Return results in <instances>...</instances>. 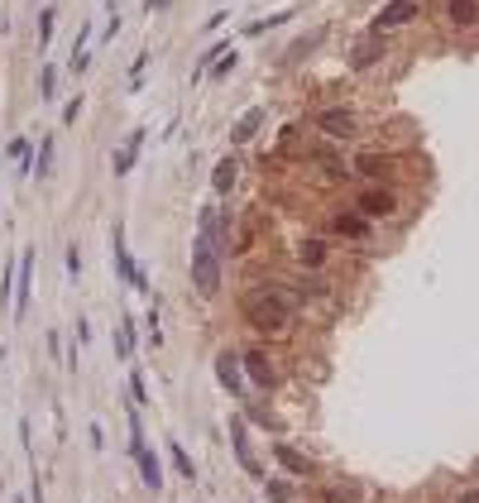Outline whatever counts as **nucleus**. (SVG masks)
<instances>
[{
	"label": "nucleus",
	"mask_w": 479,
	"mask_h": 503,
	"mask_svg": "<svg viewBox=\"0 0 479 503\" xmlns=\"http://www.w3.org/2000/svg\"><path fill=\"white\" fill-rule=\"evenodd\" d=\"M240 311H245V321H249L254 331H283L287 321H292V302H287L278 288H269V283L249 288L245 302H240Z\"/></svg>",
	"instance_id": "obj_1"
},
{
	"label": "nucleus",
	"mask_w": 479,
	"mask_h": 503,
	"mask_svg": "<svg viewBox=\"0 0 479 503\" xmlns=\"http://www.w3.org/2000/svg\"><path fill=\"white\" fill-rule=\"evenodd\" d=\"M192 288L201 298H216L221 293V249L206 235H196V249H192Z\"/></svg>",
	"instance_id": "obj_2"
},
{
	"label": "nucleus",
	"mask_w": 479,
	"mask_h": 503,
	"mask_svg": "<svg viewBox=\"0 0 479 503\" xmlns=\"http://www.w3.org/2000/svg\"><path fill=\"white\" fill-rule=\"evenodd\" d=\"M312 125H316L326 139H355V134H360V120H355L345 105H326V110H316Z\"/></svg>",
	"instance_id": "obj_3"
},
{
	"label": "nucleus",
	"mask_w": 479,
	"mask_h": 503,
	"mask_svg": "<svg viewBox=\"0 0 479 503\" xmlns=\"http://www.w3.org/2000/svg\"><path fill=\"white\" fill-rule=\"evenodd\" d=\"M230 451H235V460H240V470H245L249 480H264V465H259L254 451H249V422H245V412L230 417Z\"/></svg>",
	"instance_id": "obj_4"
},
{
	"label": "nucleus",
	"mask_w": 479,
	"mask_h": 503,
	"mask_svg": "<svg viewBox=\"0 0 479 503\" xmlns=\"http://www.w3.org/2000/svg\"><path fill=\"white\" fill-rule=\"evenodd\" d=\"M110 259H115V274H120L130 288L149 293V278L139 274V264H134V259H130V249H125V225H115V230H110Z\"/></svg>",
	"instance_id": "obj_5"
},
{
	"label": "nucleus",
	"mask_w": 479,
	"mask_h": 503,
	"mask_svg": "<svg viewBox=\"0 0 479 503\" xmlns=\"http://www.w3.org/2000/svg\"><path fill=\"white\" fill-rule=\"evenodd\" d=\"M412 19H422V0H388L379 14H374V34L402 29V24H412Z\"/></svg>",
	"instance_id": "obj_6"
},
{
	"label": "nucleus",
	"mask_w": 479,
	"mask_h": 503,
	"mask_svg": "<svg viewBox=\"0 0 479 503\" xmlns=\"http://www.w3.org/2000/svg\"><path fill=\"white\" fill-rule=\"evenodd\" d=\"M216 379H221V389H225L230 398H245V365H240L235 350H221V355H216Z\"/></svg>",
	"instance_id": "obj_7"
},
{
	"label": "nucleus",
	"mask_w": 479,
	"mask_h": 503,
	"mask_svg": "<svg viewBox=\"0 0 479 503\" xmlns=\"http://www.w3.org/2000/svg\"><path fill=\"white\" fill-rule=\"evenodd\" d=\"M355 211H360L365 220H388V216L398 211V197L383 192V187H365V192L355 197Z\"/></svg>",
	"instance_id": "obj_8"
},
{
	"label": "nucleus",
	"mask_w": 479,
	"mask_h": 503,
	"mask_svg": "<svg viewBox=\"0 0 479 503\" xmlns=\"http://www.w3.org/2000/svg\"><path fill=\"white\" fill-rule=\"evenodd\" d=\"M274 460L283 465V470L292 475V480H312V475H316V465H312V460H307L302 451H292L287 441H274Z\"/></svg>",
	"instance_id": "obj_9"
},
{
	"label": "nucleus",
	"mask_w": 479,
	"mask_h": 503,
	"mask_svg": "<svg viewBox=\"0 0 479 503\" xmlns=\"http://www.w3.org/2000/svg\"><path fill=\"white\" fill-rule=\"evenodd\" d=\"M240 365H245V379H249V384L274 389V365H269V355H264V350H245V355H240Z\"/></svg>",
	"instance_id": "obj_10"
},
{
	"label": "nucleus",
	"mask_w": 479,
	"mask_h": 503,
	"mask_svg": "<svg viewBox=\"0 0 479 503\" xmlns=\"http://www.w3.org/2000/svg\"><path fill=\"white\" fill-rule=\"evenodd\" d=\"M29 288H34V249H24L19 274H14V316H24V311H29Z\"/></svg>",
	"instance_id": "obj_11"
},
{
	"label": "nucleus",
	"mask_w": 479,
	"mask_h": 503,
	"mask_svg": "<svg viewBox=\"0 0 479 503\" xmlns=\"http://www.w3.org/2000/svg\"><path fill=\"white\" fill-rule=\"evenodd\" d=\"M264 120H269V115H264V105H249V110L230 125V144H249V139L264 130Z\"/></svg>",
	"instance_id": "obj_12"
},
{
	"label": "nucleus",
	"mask_w": 479,
	"mask_h": 503,
	"mask_svg": "<svg viewBox=\"0 0 479 503\" xmlns=\"http://www.w3.org/2000/svg\"><path fill=\"white\" fill-rule=\"evenodd\" d=\"M331 230L345 235V240H365V235H369V220L350 206V211H336V216H331Z\"/></svg>",
	"instance_id": "obj_13"
},
{
	"label": "nucleus",
	"mask_w": 479,
	"mask_h": 503,
	"mask_svg": "<svg viewBox=\"0 0 479 503\" xmlns=\"http://www.w3.org/2000/svg\"><path fill=\"white\" fill-rule=\"evenodd\" d=\"M139 149H144V130H134V134L125 139V149H115V158H110V168H115V178H125V173L134 168V158H139Z\"/></svg>",
	"instance_id": "obj_14"
},
{
	"label": "nucleus",
	"mask_w": 479,
	"mask_h": 503,
	"mask_svg": "<svg viewBox=\"0 0 479 503\" xmlns=\"http://www.w3.org/2000/svg\"><path fill=\"white\" fill-rule=\"evenodd\" d=\"M130 460L139 465V475H144V484H149V489H163V465H159V455H154L149 446H139Z\"/></svg>",
	"instance_id": "obj_15"
},
{
	"label": "nucleus",
	"mask_w": 479,
	"mask_h": 503,
	"mask_svg": "<svg viewBox=\"0 0 479 503\" xmlns=\"http://www.w3.org/2000/svg\"><path fill=\"white\" fill-rule=\"evenodd\" d=\"M379 58H383V34H369V39L350 53V68H355V72H365V68H374Z\"/></svg>",
	"instance_id": "obj_16"
},
{
	"label": "nucleus",
	"mask_w": 479,
	"mask_h": 503,
	"mask_svg": "<svg viewBox=\"0 0 479 503\" xmlns=\"http://www.w3.org/2000/svg\"><path fill=\"white\" fill-rule=\"evenodd\" d=\"M297 264H302V269H321V264H326V240L302 235V240H297Z\"/></svg>",
	"instance_id": "obj_17"
},
{
	"label": "nucleus",
	"mask_w": 479,
	"mask_h": 503,
	"mask_svg": "<svg viewBox=\"0 0 479 503\" xmlns=\"http://www.w3.org/2000/svg\"><path fill=\"white\" fill-rule=\"evenodd\" d=\"M235 173H240V163H235V158H221V163H216V173H211V192H216V197H225V192L235 187Z\"/></svg>",
	"instance_id": "obj_18"
},
{
	"label": "nucleus",
	"mask_w": 479,
	"mask_h": 503,
	"mask_svg": "<svg viewBox=\"0 0 479 503\" xmlns=\"http://www.w3.org/2000/svg\"><path fill=\"white\" fill-rule=\"evenodd\" d=\"M446 19H451V24H475L479 0H451V5H446Z\"/></svg>",
	"instance_id": "obj_19"
},
{
	"label": "nucleus",
	"mask_w": 479,
	"mask_h": 503,
	"mask_svg": "<svg viewBox=\"0 0 479 503\" xmlns=\"http://www.w3.org/2000/svg\"><path fill=\"white\" fill-rule=\"evenodd\" d=\"M53 149H58V139H53V134H43V139H39V158H34V173H39V178H48V173H53Z\"/></svg>",
	"instance_id": "obj_20"
},
{
	"label": "nucleus",
	"mask_w": 479,
	"mask_h": 503,
	"mask_svg": "<svg viewBox=\"0 0 479 503\" xmlns=\"http://www.w3.org/2000/svg\"><path fill=\"white\" fill-rule=\"evenodd\" d=\"M168 455H173V470H178L183 480H196V465H192V455L183 451V441H168Z\"/></svg>",
	"instance_id": "obj_21"
},
{
	"label": "nucleus",
	"mask_w": 479,
	"mask_h": 503,
	"mask_svg": "<svg viewBox=\"0 0 479 503\" xmlns=\"http://www.w3.org/2000/svg\"><path fill=\"white\" fill-rule=\"evenodd\" d=\"M130 350H134V321H120V331H115V355L130 360Z\"/></svg>",
	"instance_id": "obj_22"
},
{
	"label": "nucleus",
	"mask_w": 479,
	"mask_h": 503,
	"mask_svg": "<svg viewBox=\"0 0 479 503\" xmlns=\"http://www.w3.org/2000/svg\"><path fill=\"white\" fill-rule=\"evenodd\" d=\"M53 19H58V5H43V14H39V48L53 39Z\"/></svg>",
	"instance_id": "obj_23"
},
{
	"label": "nucleus",
	"mask_w": 479,
	"mask_h": 503,
	"mask_svg": "<svg viewBox=\"0 0 479 503\" xmlns=\"http://www.w3.org/2000/svg\"><path fill=\"white\" fill-rule=\"evenodd\" d=\"M235 63H240V58H235V43H230V48L211 63V77H230V72H235Z\"/></svg>",
	"instance_id": "obj_24"
},
{
	"label": "nucleus",
	"mask_w": 479,
	"mask_h": 503,
	"mask_svg": "<svg viewBox=\"0 0 479 503\" xmlns=\"http://www.w3.org/2000/svg\"><path fill=\"white\" fill-rule=\"evenodd\" d=\"M130 398H134V407H149V389H144V374L139 369H130Z\"/></svg>",
	"instance_id": "obj_25"
},
{
	"label": "nucleus",
	"mask_w": 479,
	"mask_h": 503,
	"mask_svg": "<svg viewBox=\"0 0 479 503\" xmlns=\"http://www.w3.org/2000/svg\"><path fill=\"white\" fill-rule=\"evenodd\" d=\"M53 92H58V72L43 68V72H39V101H53Z\"/></svg>",
	"instance_id": "obj_26"
},
{
	"label": "nucleus",
	"mask_w": 479,
	"mask_h": 503,
	"mask_svg": "<svg viewBox=\"0 0 479 503\" xmlns=\"http://www.w3.org/2000/svg\"><path fill=\"white\" fill-rule=\"evenodd\" d=\"M264 494H269V503H287L292 499V489H287L283 480H264Z\"/></svg>",
	"instance_id": "obj_27"
},
{
	"label": "nucleus",
	"mask_w": 479,
	"mask_h": 503,
	"mask_svg": "<svg viewBox=\"0 0 479 503\" xmlns=\"http://www.w3.org/2000/svg\"><path fill=\"white\" fill-rule=\"evenodd\" d=\"M283 19H292V14H269V19H254V24H249V29H245V34H249V39H254V34H264V29H278V24H283Z\"/></svg>",
	"instance_id": "obj_28"
},
{
	"label": "nucleus",
	"mask_w": 479,
	"mask_h": 503,
	"mask_svg": "<svg viewBox=\"0 0 479 503\" xmlns=\"http://www.w3.org/2000/svg\"><path fill=\"white\" fill-rule=\"evenodd\" d=\"M5 154H10V158H29V144H24V139H10Z\"/></svg>",
	"instance_id": "obj_29"
},
{
	"label": "nucleus",
	"mask_w": 479,
	"mask_h": 503,
	"mask_svg": "<svg viewBox=\"0 0 479 503\" xmlns=\"http://www.w3.org/2000/svg\"><path fill=\"white\" fill-rule=\"evenodd\" d=\"M77 115H82V96L68 101V110H63V125H77Z\"/></svg>",
	"instance_id": "obj_30"
},
{
	"label": "nucleus",
	"mask_w": 479,
	"mask_h": 503,
	"mask_svg": "<svg viewBox=\"0 0 479 503\" xmlns=\"http://www.w3.org/2000/svg\"><path fill=\"white\" fill-rule=\"evenodd\" d=\"M87 436H92V446H96V451L105 446V427H101V422H92V427H87Z\"/></svg>",
	"instance_id": "obj_31"
},
{
	"label": "nucleus",
	"mask_w": 479,
	"mask_h": 503,
	"mask_svg": "<svg viewBox=\"0 0 479 503\" xmlns=\"http://www.w3.org/2000/svg\"><path fill=\"white\" fill-rule=\"evenodd\" d=\"M460 503H479V489H470V494H460Z\"/></svg>",
	"instance_id": "obj_32"
}]
</instances>
